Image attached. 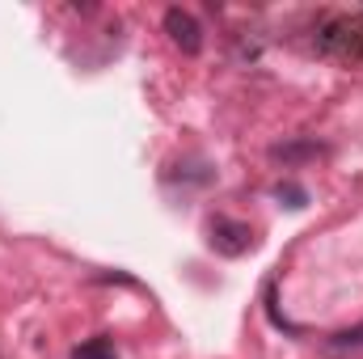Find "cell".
Instances as JSON below:
<instances>
[{"mask_svg":"<svg viewBox=\"0 0 363 359\" xmlns=\"http://www.w3.org/2000/svg\"><path fill=\"white\" fill-rule=\"evenodd\" d=\"M313 38L321 55L338 64H363V13H325Z\"/></svg>","mask_w":363,"mask_h":359,"instance_id":"1","label":"cell"},{"mask_svg":"<svg viewBox=\"0 0 363 359\" xmlns=\"http://www.w3.org/2000/svg\"><path fill=\"white\" fill-rule=\"evenodd\" d=\"M211 250L224 258H241L245 250H254V228L237 220H211Z\"/></svg>","mask_w":363,"mask_h":359,"instance_id":"2","label":"cell"},{"mask_svg":"<svg viewBox=\"0 0 363 359\" xmlns=\"http://www.w3.org/2000/svg\"><path fill=\"white\" fill-rule=\"evenodd\" d=\"M165 34L174 38V47H182L186 55H199V47H203V30H199V21L186 9H169L165 13Z\"/></svg>","mask_w":363,"mask_h":359,"instance_id":"3","label":"cell"},{"mask_svg":"<svg viewBox=\"0 0 363 359\" xmlns=\"http://www.w3.org/2000/svg\"><path fill=\"white\" fill-rule=\"evenodd\" d=\"M271 157L274 161H283V165H300V161H317V157H325V148H321L317 140H291V144H274Z\"/></svg>","mask_w":363,"mask_h":359,"instance_id":"4","label":"cell"},{"mask_svg":"<svg viewBox=\"0 0 363 359\" xmlns=\"http://www.w3.org/2000/svg\"><path fill=\"white\" fill-rule=\"evenodd\" d=\"M72 359H114V347H110V338H89L72 351Z\"/></svg>","mask_w":363,"mask_h":359,"instance_id":"5","label":"cell"},{"mask_svg":"<svg viewBox=\"0 0 363 359\" xmlns=\"http://www.w3.org/2000/svg\"><path fill=\"white\" fill-rule=\"evenodd\" d=\"M274 194H279V199H287V207H304V203H308L304 186H296V182H279V186H274Z\"/></svg>","mask_w":363,"mask_h":359,"instance_id":"6","label":"cell"},{"mask_svg":"<svg viewBox=\"0 0 363 359\" xmlns=\"http://www.w3.org/2000/svg\"><path fill=\"white\" fill-rule=\"evenodd\" d=\"M355 347H363V326H355V330H342V334H334V351H355Z\"/></svg>","mask_w":363,"mask_h":359,"instance_id":"7","label":"cell"}]
</instances>
